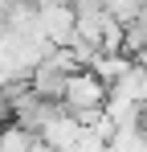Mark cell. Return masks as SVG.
<instances>
[{
    "instance_id": "obj_2",
    "label": "cell",
    "mask_w": 147,
    "mask_h": 152,
    "mask_svg": "<svg viewBox=\"0 0 147 152\" xmlns=\"http://www.w3.org/2000/svg\"><path fill=\"white\" fill-rule=\"evenodd\" d=\"M37 29L45 33L49 45H70L74 37H78V29H74V8L66 0H45V4H37Z\"/></svg>"
},
{
    "instance_id": "obj_1",
    "label": "cell",
    "mask_w": 147,
    "mask_h": 152,
    "mask_svg": "<svg viewBox=\"0 0 147 152\" xmlns=\"http://www.w3.org/2000/svg\"><path fill=\"white\" fill-rule=\"evenodd\" d=\"M102 103H106V82L94 74V70H74L66 78V91H61V107L78 115L82 124L90 127L102 115Z\"/></svg>"
},
{
    "instance_id": "obj_3",
    "label": "cell",
    "mask_w": 147,
    "mask_h": 152,
    "mask_svg": "<svg viewBox=\"0 0 147 152\" xmlns=\"http://www.w3.org/2000/svg\"><path fill=\"white\" fill-rule=\"evenodd\" d=\"M37 136H41L45 144H53L57 152H74V148H78V140L86 136V124L61 107L57 115H49L45 124H41V132H37Z\"/></svg>"
},
{
    "instance_id": "obj_6",
    "label": "cell",
    "mask_w": 147,
    "mask_h": 152,
    "mask_svg": "<svg viewBox=\"0 0 147 152\" xmlns=\"http://www.w3.org/2000/svg\"><path fill=\"white\" fill-rule=\"evenodd\" d=\"M139 8H143V0H106V12H110V21H119V25L135 21Z\"/></svg>"
},
{
    "instance_id": "obj_5",
    "label": "cell",
    "mask_w": 147,
    "mask_h": 152,
    "mask_svg": "<svg viewBox=\"0 0 147 152\" xmlns=\"http://www.w3.org/2000/svg\"><path fill=\"white\" fill-rule=\"evenodd\" d=\"M33 136H37V132H29V127L4 119V124H0V152H29Z\"/></svg>"
},
{
    "instance_id": "obj_4",
    "label": "cell",
    "mask_w": 147,
    "mask_h": 152,
    "mask_svg": "<svg viewBox=\"0 0 147 152\" xmlns=\"http://www.w3.org/2000/svg\"><path fill=\"white\" fill-rule=\"evenodd\" d=\"M66 78H70V70H61L53 58H41L33 70H29V91H37L41 99H57L61 103V91H66Z\"/></svg>"
},
{
    "instance_id": "obj_7",
    "label": "cell",
    "mask_w": 147,
    "mask_h": 152,
    "mask_svg": "<svg viewBox=\"0 0 147 152\" xmlns=\"http://www.w3.org/2000/svg\"><path fill=\"white\" fill-rule=\"evenodd\" d=\"M29 152H57V148H53V144H45L41 136H33V144H29Z\"/></svg>"
}]
</instances>
